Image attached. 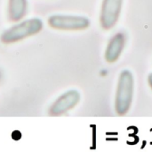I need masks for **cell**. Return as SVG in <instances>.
<instances>
[{
	"label": "cell",
	"instance_id": "obj_4",
	"mask_svg": "<svg viewBox=\"0 0 152 152\" xmlns=\"http://www.w3.org/2000/svg\"><path fill=\"white\" fill-rule=\"evenodd\" d=\"M124 0H102L101 13H100V23L104 30L112 29L118 22Z\"/></svg>",
	"mask_w": 152,
	"mask_h": 152
},
{
	"label": "cell",
	"instance_id": "obj_9",
	"mask_svg": "<svg viewBox=\"0 0 152 152\" xmlns=\"http://www.w3.org/2000/svg\"><path fill=\"white\" fill-rule=\"evenodd\" d=\"M148 82H149L150 87L152 89V73H150V75H149V77H148Z\"/></svg>",
	"mask_w": 152,
	"mask_h": 152
},
{
	"label": "cell",
	"instance_id": "obj_5",
	"mask_svg": "<svg viewBox=\"0 0 152 152\" xmlns=\"http://www.w3.org/2000/svg\"><path fill=\"white\" fill-rule=\"evenodd\" d=\"M80 93L76 90H70L61 95L49 108V114L53 116H61L74 108L80 101Z\"/></svg>",
	"mask_w": 152,
	"mask_h": 152
},
{
	"label": "cell",
	"instance_id": "obj_1",
	"mask_svg": "<svg viewBox=\"0 0 152 152\" xmlns=\"http://www.w3.org/2000/svg\"><path fill=\"white\" fill-rule=\"evenodd\" d=\"M134 88L133 73L129 70H123L118 78L115 99V110L118 116H125L129 111L133 102Z\"/></svg>",
	"mask_w": 152,
	"mask_h": 152
},
{
	"label": "cell",
	"instance_id": "obj_8",
	"mask_svg": "<svg viewBox=\"0 0 152 152\" xmlns=\"http://www.w3.org/2000/svg\"><path fill=\"white\" fill-rule=\"evenodd\" d=\"M12 137L14 139V140H16V141H18L20 137H21V134H20V132H18V131H15V132H13L12 133Z\"/></svg>",
	"mask_w": 152,
	"mask_h": 152
},
{
	"label": "cell",
	"instance_id": "obj_7",
	"mask_svg": "<svg viewBox=\"0 0 152 152\" xmlns=\"http://www.w3.org/2000/svg\"><path fill=\"white\" fill-rule=\"evenodd\" d=\"M28 0H9L8 1V18L12 22H19L27 13Z\"/></svg>",
	"mask_w": 152,
	"mask_h": 152
},
{
	"label": "cell",
	"instance_id": "obj_2",
	"mask_svg": "<svg viewBox=\"0 0 152 152\" xmlns=\"http://www.w3.org/2000/svg\"><path fill=\"white\" fill-rule=\"evenodd\" d=\"M43 22L39 18L25 20L5 30L1 35V41L4 44H11L23 40L39 33L43 30Z\"/></svg>",
	"mask_w": 152,
	"mask_h": 152
},
{
	"label": "cell",
	"instance_id": "obj_6",
	"mask_svg": "<svg viewBox=\"0 0 152 152\" xmlns=\"http://www.w3.org/2000/svg\"><path fill=\"white\" fill-rule=\"evenodd\" d=\"M126 46V35L123 32L115 34L108 43L105 50V60L108 63H115L121 56Z\"/></svg>",
	"mask_w": 152,
	"mask_h": 152
},
{
	"label": "cell",
	"instance_id": "obj_10",
	"mask_svg": "<svg viewBox=\"0 0 152 152\" xmlns=\"http://www.w3.org/2000/svg\"><path fill=\"white\" fill-rule=\"evenodd\" d=\"M2 78H3V73H2V71L0 70V82H1V80H2Z\"/></svg>",
	"mask_w": 152,
	"mask_h": 152
},
{
	"label": "cell",
	"instance_id": "obj_3",
	"mask_svg": "<svg viewBox=\"0 0 152 152\" xmlns=\"http://www.w3.org/2000/svg\"><path fill=\"white\" fill-rule=\"evenodd\" d=\"M47 22L51 28L61 30H82L90 26L88 18L69 14L51 15L48 18Z\"/></svg>",
	"mask_w": 152,
	"mask_h": 152
}]
</instances>
